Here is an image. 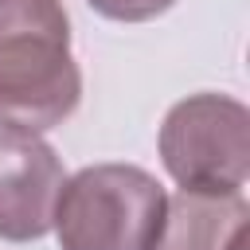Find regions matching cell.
<instances>
[{
    "mask_svg": "<svg viewBox=\"0 0 250 250\" xmlns=\"http://www.w3.org/2000/svg\"><path fill=\"white\" fill-rule=\"evenodd\" d=\"M82 102L62 0H0V125L47 133Z\"/></svg>",
    "mask_w": 250,
    "mask_h": 250,
    "instance_id": "1",
    "label": "cell"
},
{
    "mask_svg": "<svg viewBox=\"0 0 250 250\" xmlns=\"http://www.w3.org/2000/svg\"><path fill=\"white\" fill-rule=\"evenodd\" d=\"M168 215V191L137 164H90L55 199L51 230L62 250H152Z\"/></svg>",
    "mask_w": 250,
    "mask_h": 250,
    "instance_id": "2",
    "label": "cell"
},
{
    "mask_svg": "<svg viewBox=\"0 0 250 250\" xmlns=\"http://www.w3.org/2000/svg\"><path fill=\"white\" fill-rule=\"evenodd\" d=\"M156 148L180 188L242 191L250 176V109L230 94H188L164 113Z\"/></svg>",
    "mask_w": 250,
    "mask_h": 250,
    "instance_id": "3",
    "label": "cell"
},
{
    "mask_svg": "<svg viewBox=\"0 0 250 250\" xmlns=\"http://www.w3.org/2000/svg\"><path fill=\"white\" fill-rule=\"evenodd\" d=\"M66 184L59 152L23 129H0V238L35 242L51 230L59 188Z\"/></svg>",
    "mask_w": 250,
    "mask_h": 250,
    "instance_id": "4",
    "label": "cell"
},
{
    "mask_svg": "<svg viewBox=\"0 0 250 250\" xmlns=\"http://www.w3.org/2000/svg\"><path fill=\"white\" fill-rule=\"evenodd\" d=\"M250 203L242 191H188L168 199L152 250H246Z\"/></svg>",
    "mask_w": 250,
    "mask_h": 250,
    "instance_id": "5",
    "label": "cell"
},
{
    "mask_svg": "<svg viewBox=\"0 0 250 250\" xmlns=\"http://www.w3.org/2000/svg\"><path fill=\"white\" fill-rule=\"evenodd\" d=\"M98 16L105 20H117V23H145V20H156L164 16L176 0H86Z\"/></svg>",
    "mask_w": 250,
    "mask_h": 250,
    "instance_id": "6",
    "label": "cell"
}]
</instances>
